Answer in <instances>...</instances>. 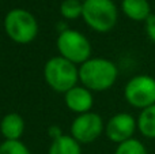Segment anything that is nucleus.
I'll use <instances>...</instances> for the list:
<instances>
[{
    "label": "nucleus",
    "instance_id": "nucleus-1",
    "mask_svg": "<svg viewBox=\"0 0 155 154\" xmlns=\"http://www.w3.org/2000/svg\"><path fill=\"white\" fill-rule=\"evenodd\" d=\"M118 70L112 60L91 57L79 67V81L93 92H105L117 81Z\"/></svg>",
    "mask_w": 155,
    "mask_h": 154
},
{
    "label": "nucleus",
    "instance_id": "nucleus-2",
    "mask_svg": "<svg viewBox=\"0 0 155 154\" xmlns=\"http://www.w3.org/2000/svg\"><path fill=\"white\" fill-rule=\"evenodd\" d=\"M44 76L52 90L57 93H67L76 86L79 81V70L76 64L61 56H54L45 63Z\"/></svg>",
    "mask_w": 155,
    "mask_h": 154
},
{
    "label": "nucleus",
    "instance_id": "nucleus-3",
    "mask_svg": "<svg viewBox=\"0 0 155 154\" xmlns=\"http://www.w3.org/2000/svg\"><path fill=\"white\" fill-rule=\"evenodd\" d=\"M4 32L14 42L30 44L38 34V22L27 10L14 8L4 18Z\"/></svg>",
    "mask_w": 155,
    "mask_h": 154
},
{
    "label": "nucleus",
    "instance_id": "nucleus-4",
    "mask_svg": "<svg viewBox=\"0 0 155 154\" xmlns=\"http://www.w3.org/2000/svg\"><path fill=\"white\" fill-rule=\"evenodd\" d=\"M82 16L93 30L107 33L117 23L118 12L113 0H84Z\"/></svg>",
    "mask_w": 155,
    "mask_h": 154
},
{
    "label": "nucleus",
    "instance_id": "nucleus-5",
    "mask_svg": "<svg viewBox=\"0 0 155 154\" xmlns=\"http://www.w3.org/2000/svg\"><path fill=\"white\" fill-rule=\"evenodd\" d=\"M56 45L60 56L70 60L74 64H83L91 59L90 41L78 30L67 29L59 33Z\"/></svg>",
    "mask_w": 155,
    "mask_h": 154
},
{
    "label": "nucleus",
    "instance_id": "nucleus-6",
    "mask_svg": "<svg viewBox=\"0 0 155 154\" xmlns=\"http://www.w3.org/2000/svg\"><path fill=\"white\" fill-rule=\"evenodd\" d=\"M124 97L129 105L146 109L155 105V79L150 75H136L124 87Z\"/></svg>",
    "mask_w": 155,
    "mask_h": 154
},
{
    "label": "nucleus",
    "instance_id": "nucleus-7",
    "mask_svg": "<svg viewBox=\"0 0 155 154\" xmlns=\"http://www.w3.org/2000/svg\"><path fill=\"white\" fill-rule=\"evenodd\" d=\"M105 126L98 113L87 112L76 117L71 124V136L79 143H91L102 134Z\"/></svg>",
    "mask_w": 155,
    "mask_h": 154
},
{
    "label": "nucleus",
    "instance_id": "nucleus-8",
    "mask_svg": "<svg viewBox=\"0 0 155 154\" xmlns=\"http://www.w3.org/2000/svg\"><path fill=\"white\" fill-rule=\"evenodd\" d=\"M137 128V120L132 115L121 112L112 116L106 123L105 132L109 141L114 143H123V142L132 139L135 131Z\"/></svg>",
    "mask_w": 155,
    "mask_h": 154
},
{
    "label": "nucleus",
    "instance_id": "nucleus-9",
    "mask_svg": "<svg viewBox=\"0 0 155 154\" xmlns=\"http://www.w3.org/2000/svg\"><path fill=\"white\" fill-rule=\"evenodd\" d=\"M64 101L70 111L79 115L90 112L94 104L91 90L86 89L84 86H75L68 90L64 95Z\"/></svg>",
    "mask_w": 155,
    "mask_h": 154
},
{
    "label": "nucleus",
    "instance_id": "nucleus-10",
    "mask_svg": "<svg viewBox=\"0 0 155 154\" xmlns=\"http://www.w3.org/2000/svg\"><path fill=\"white\" fill-rule=\"evenodd\" d=\"M25 122L18 113H7L0 122V132L5 141H19L23 135Z\"/></svg>",
    "mask_w": 155,
    "mask_h": 154
},
{
    "label": "nucleus",
    "instance_id": "nucleus-11",
    "mask_svg": "<svg viewBox=\"0 0 155 154\" xmlns=\"http://www.w3.org/2000/svg\"><path fill=\"white\" fill-rule=\"evenodd\" d=\"M121 8L129 19L136 22H146L151 15V7L148 0H123Z\"/></svg>",
    "mask_w": 155,
    "mask_h": 154
},
{
    "label": "nucleus",
    "instance_id": "nucleus-12",
    "mask_svg": "<svg viewBox=\"0 0 155 154\" xmlns=\"http://www.w3.org/2000/svg\"><path fill=\"white\" fill-rule=\"evenodd\" d=\"M48 154H82L80 143L71 135H63L52 141Z\"/></svg>",
    "mask_w": 155,
    "mask_h": 154
},
{
    "label": "nucleus",
    "instance_id": "nucleus-13",
    "mask_svg": "<svg viewBox=\"0 0 155 154\" xmlns=\"http://www.w3.org/2000/svg\"><path fill=\"white\" fill-rule=\"evenodd\" d=\"M137 128L146 138L155 139V105L143 109L137 117Z\"/></svg>",
    "mask_w": 155,
    "mask_h": 154
},
{
    "label": "nucleus",
    "instance_id": "nucleus-14",
    "mask_svg": "<svg viewBox=\"0 0 155 154\" xmlns=\"http://www.w3.org/2000/svg\"><path fill=\"white\" fill-rule=\"evenodd\" d=\"M83 3L80 0H63L60 4V14L65 19H78L82 16Z\"/></svg>",
    "mask_w": 155,
    "mask_h": 154
},
{
    "label": "nucleus",
    "instance_id": "nucleus-15",
    "mask_svg": "<svg viewBox=\"0 0 155 154\" xmlns=\"http://www.w3.org/2000/svg\"><path fill=\"white\" fill-rule=\"evenodd\" d=\"M114 154H147V150L142 142L132 138L118 145Z\"/></svg>",
    "mask_w": 155,
    "mask_h": 154
},
{
    "label": "nucleus",
    "instance_id": "nucleus-16",
    "mask_svg": "<svg viewBox=\"0 0 155 154\" xmlns=\"http://www.w3.org/2000/svg\"><path fill=\"white\" fill-rule=\"evenodd\" d=\"M0 154H31L21 141H4L0 145Z\"/></svg>",
    "mask_w": 155,
    "mask_h": 154
},
{
    "label": "nucleus",
    "instance_id": "nucleus-17",
    "mask_svg": "<svg viewBox=\"0 0 155 154\" xmlns=\"http://www.w3.org/2000/svg\"><path fill=\"white\" fill-rule=\"evenodd\" d=\"M146 33L148 38L155 44V14H151L150 18L146 21Z\"/></svg>",
    "mask_w": 155,
    "mask_h": 154
},
{
    "label": "nucleus",
    "instance_id": "nucleus-18",
    "mask_svg": "<svg viewBox=\"0 0 155 154\" xmlns=\"http://www.w3.org/2000/svg\"><path fill=\"white\" fill-rule=\"evenodd\" d=\"M48 135L52 138V141H56V139H59L60 136H63V132H61L59 126H52V127L48 128Z\"/></svg>",
    "mask_w": 155,
    "mask_h": 154
}]
</instances>
